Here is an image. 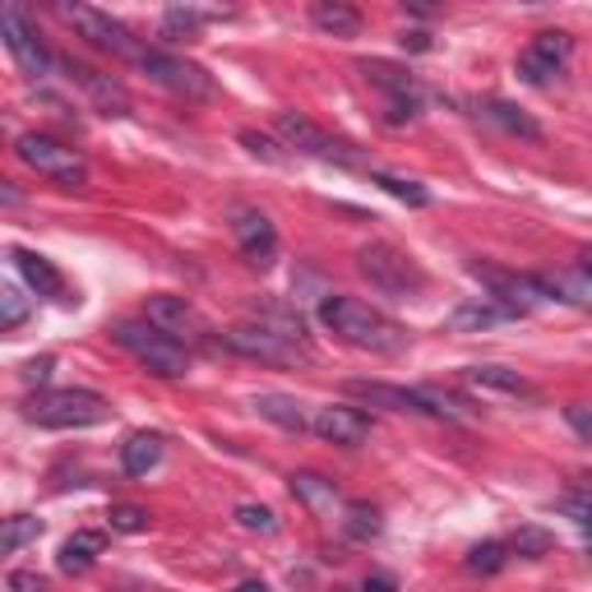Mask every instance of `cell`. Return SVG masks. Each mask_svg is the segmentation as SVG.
<instances>
[{"mask_svg":"<svg viewBox=\"0 0 592 592\" xmlns=\"http://www.w3.org/2000/svg\"><path fill=\"white\" fill-rule=\"evenodd\" d=\"M139 70H144L153 83H163L167 93L186 98V102H204V98H213V79L200 70V65H190L186 56H171V52L148 47V52L139 56Z\"/></svg>","mask_w":592,"mask_h":592,"instance_id":"8","label":"cell"},{"mask_svg":"<svg viewBox=\"0 0 592 592\" xmlns=\"http://www.w3.org/2000/svg\"><path fill=\"white\" fill-rule=\"evenodd\" d=\"M472 278L487 288L500 305H510V311H533L537 301H546L541 292V278H523V273H504V269H491V265H472Z\"/></svg>","mask_w":592,"mask_h":592,"instance_id":"14","label":"cell"},{"mask_svg":"<svg viewBox=\"0 0 592 592\" xmlns=\"http://www.w3.org/2000/svg\"><path fill=\"white\" fill-rule=\"evenodd\" d=\"M574 518H579V528H583V533H592V495L574 500Z\"/></svg>","mask_w":592,"mask_h":592,"instance_id":"43","label":"cell"},{"mask_svg":"<svg viewBox=\"0 0 592 592\" xmlns=\"http://www.w3.org/2000/svg\"><path fill=\"white\" fill-rule=\"evenodd\" d=\"M52 370H56V361H52V357L29 361V366H24V384H29V389H33V384H47V380H52Z\"/></svg>","mask_w":592,"mask_h":592,"instance_id":"39","label":"cell"},{"mask_svg":"<svg viewBox=\"0 0 592 592\" xmlns=\"http://www.w3.org/2000/svg\"><path fill=\"white\" fill-rule=\"evenodd\" d=\"M357 70L366 75V83H376L380 93H389V125L422 116V89H416V79L407 70H399V65H389V60H361Z\"/></svg>","mask_w":592,"mask_h":592,"instance_id":"9","label":"cell"},{"mask_svg":"<svg viewBox=\"0 0 592 592\" xmlns=\"http://www.w3.org/2000/svg\"><path fill=\"white\" fill-rule=\"evenodd\" d=\"M370 181H376L384 194H393V200H403L407 209H426V204H431V190H426L422 181L393 177V171H370Z\"/></svg>","mask_w":592,"mask_h":592,"instance_id":"31","label":"cell"},{"mask_svg":"<svg viewBox=\"0 0 592 592\" xmlns=\"http://www.w3.org/2000/svg\"><path fill=\"white\" fill-rule=\"evenodd\" d=\"M481 116H487L491 125H500L504 130V135H518V139H541V125L528 116V112H523V107H514V102H487V107H481Z\"/></svg>","mask_w":592,"mask_h":592,"instance_id":"27","label":"cell"},{"mask_svg":"<svg viewBox=\"0 0 592 592\" xmlns=\"http://www.w3.org/2000/svg\"><path fill=\"white\" fill-rule=\"evenodd\" d=\"M399 42H403L407 52H431V33H403Z\"/></svg>","mask_w":592,"mask_h":592,"instance_id":"44","label":"cell"},{"mask_svg":"<svg viewBox=\"0 0 592 592\" xmlns=\"http://www.w3.org/2000/svg\"><path fill=\"white\" fill-rule=\"evenodd\" d=\"M343 533L353 537V541H376L384 533V518H380L376 504L353 500V504H343Z\"/></svg>","mask_w":592,"mask_h":592,"instance_id":"30","label":"cell"},{"mask_svg":"<svg viewBox=\"0 0 592 592\" xmlns=\"http://www.w3.org/2000/svg\"><path fill=\"white\" fill-rule=\"evenodd\" d=\"M311 24L320 33H328V37H357L361 33V14L353 5H343V0H315Z\"/></svg>","mask_w":592,"mask_h":592,"instance_id":"24","label":"cell"},{"mask_svg":"<svg viewBox=\"0 0 592 592\" xmlns=\"http://www.w3.org/2000/svg\"><path fill=\"white\" fill-rule=\"evenodd\" d=\"M158 458H163V435H153V431L130 435V440L121 445V468H125V477H148L153 468H158Z\"/></svg>","mask_w":592,"mask_h":592,"instance_id":"25","label":"cell"},{"mask_svg":"<svg viewBox=\"0 0 592 592\" xmlns=\"http://www.w3.org/2000/svg\"><path fill=\"white\" fill-rule=\"evenodd\" d=\"M463 565H468V574H500V569L510 565V546L504 541H477Z\"/></svg>","mask_w":592,"mask_h":592,"instance_id":"33","label":"cell"},{"mask_svg":"<svg viewBox=\"0 0 592 592\" xmlns=\"http://www.w3.org/2000/svg\"><path fill=\"white\" fill-rule=\"evenodd\" d=\"M504 320H518V311H510V305H500L495 297H477V301H463L458 311L449 315V324L458 328V334H481V328H495Z\"/></svg>","mask_w":592,"mask_h":592,"instance_id":"21","label":"cell"},{"mask_svg":"<svg viewBox=\"0 0 592 592\" xmlns=\"http://www.w3.org/2000/svg\"><path fill=\"white\" fill-rule=\"evenodd\" d=\"M56 14H60L79 37H89L98 52H112V56H121V60H130V65H139V56L148 52L125 24H116L112 14H102V10H93V5H70V0H60Z\"/></svg>","mask_w":592,"mask_h":592,"instance_id":"6","label":"cell"},{"mask_svg":"<svg viewBox=\"0 0 592 592\" xmlns=\"http://www.w3.org/2000/svg\"><path fill=\"white\" fill-rule=\"evenodd\" d=\"M320 320L324 328H334L343 343L361 347V353H380V357H393L407 347V334L389 315H380L376 305H366L357 297H343V292H328L320 301Z\"/></svg>","mask_w":592,"mask_h":592,"instance_id":"1","label":"cell"},{"mask_svg":"<svg viewBox=\"0 0 592 592\" xmlns=\"http://www.w3.org/2000/svg\"><path fill=\"white\" fill-rule=\"evenodd\" d=\"M98 556H102V533H75V537H65L56 565L65 574H83V569H93Z\"/></svg>","mask_w":592,"mask_h":592,"instance_id":"28","label":"cell"},{"mask_svg":"<svg viewBox=\"0 0 592 592\" xmlns=\"http://www.w3.org/2000/svg\"><path fill=\"white\" fill-rule=\"evenodd\" d=\"M353 399H366L376 407H389V412H416V416H431L422 389H393V384H380V380H353L347 384Z\"/></svg>","mask_w":592,"mask_h":592,"instance_id":"18","label":"cell"},{"mask_svg":"<svg viewBox=\"0 0 592 592\" xmlns=\"http://www.w3.org/2000/svg\"><path fill=\"white\" fill-rule=\"evenodd\" d=\"M236 523L250 533H278V518H273V510H265V504H236Z\"/></svg>","mask_w":592,"mask_h":592,"instance_id":"36","label":"cell"},{"mask_svg":"<svg viewBox=\"0 0 592 592\" xmlns=\"http://www.w3.org/2000/svg\"><path fill=\"white\" fill-rule=\"evenodd\" d=\"M227 10H194V5H171L163 14V42H190L200 37V29L209 24V19H223Z\"/></svg>","mask_w":592,"mask_h":592,"instance_id":"26","label":"cell"},{"mask_svg":"<svg viewBox=\"0 0 592 592\" xmlns=\"http://www.w3.org/2000/svg\"><path fill=\"white\" fill-rule=\"evenodd\" d=\"M292 495L305 504L311 514H320V518H334V514H343V500H338V487L328 477H320V472H292Z\"/></svg>","mask_w":592,"mask_h":592,"instance_id":"20","label":"cell"},{"mask_svg":"<svg viewBox=\"0 0 592 592\" xmlns=\"http://www.w3.org/2000/svg\"><path fill=\"white\" fill-rule=\"evenodd\" d=\"M565 416H569V426H574L583 440H592V412H588V407L574 403V407H565Z\"/></svg>","mask_w":592,"mask_h":592,"instance_id":"41","label":"cell"},{"mask_svg":"<svg viewBox=\"0 0 592 592\" xmlns=\"http://www.w3.org/2000/svg\"><path fill=\"white\" fill-rule=\"evenodd\" d=\"M60 65H65V75L79 83L83 98H89L102 116H125V112H130V93H125L121 79L93 70V65H83V60H60Z\"/></svg>","mask_w":592,"mask_h":592,"instance_id":"15","label":"cell"},{"mask_svg":"<svg viewBox=\"0 0 592 592\" xmlns=\"http://www.w3.org/2000/svg\"><path fill=\"white\" fill-rule=\"evenodd\" d=\"M579 269H583V273H588V278H592V246H588V250H583V255H579Z\"/></svg>","mask_w":592,"mask_h":592,"instance_id":"46","label":"cell"},{"mask_svg":"<svg viewBox=\"0 0 592 592\" xmlns=\"http://www.w3.org/2000/svg\"><path fill=\"white\" fill-rule=\"evenodd\" d=\"M10 265H14V273L29 282V288L37 292V297H65V278H60V269L52 265V259H42V255H33V250H10Z\"/></svg>","mask_w":592,"mask_h":592,"instance_id":"19","label":"cell"},{"mask_svg":"<svg viewBox=\"0 0 592 592\" xmlns=\"http://www.w3.org/2000/svg\"><path fill=\"white\" fill-rule=\"evenodd\" d=\"M14 153H19V163L37 171V177H47V181H56L65 190L89 186V158H83L79 148L52 139V135H37V130H29V135L14 139Z\"/></svg>","mask_w":592,"mask_h":592,"instance_id":"4","label":"cell"},{"mask_svg":"<svg viewBox=\"0 0 592 592\" xmlns=\"http://www.w3.org/2000/svg\"><path fill=\"white\" fill-rule=\"evenodd\" d=\"M361 588L366 592H399V579H393V574H370Z\"/></svg>","mask_w":592,"mask_h":592,"instance_id":"42","label":"cell"},{"mask_svg":"<svg viewBox=\"0 0 592 592\" xmlns=\"http://www.w3.org/2000/svg\"><path fill=\"white\" fill-rule=\"evenodd\" d=\"M37 537H42V518H33V514H10V518H5V533H0V551L14 556V551H24V546L37 541Z\"/></svg>","mask_w":592,"mask_h":592,"instance_id":"32","label":"cell"},{"mask_svg":"<svg viewBox=\"0 0 592 592\" xmlns=\"http://www.w3.org/2000/svg\"><path fill=\"white\" fill-rule=\"evenodd\" d=\"M0 200H5V204H10V209H14V204H19V190H14V181H5V186H0Z\"/></svg>","mask_w":592,"mask_h":592,"instance_id":"45","label":"cell"},{"mask_svg":"<svg viewBox=\"0 0 592 592\" xmlns=\"http://www.w3.org/2000/svg\"><path fill=\"white\" fill-rule=\"evenodd\" d=\"M223 347L236 357H250V361H297V357H311V347H297L288 338L269 334L265 324H232L223 328Z\"/></svg>","mask_w":592,"mask_h":592,"instance_id":"11","label":"cell"},{"mask_svg":"<svg viewBox=\"0 0 592 592\" xmlns=\"http://www.w3.org/2000/svg\"><path fill=\"white\" fill-rule=\"evenodd\" d=\"M107 523H112V533H125L135 537L148 528V510H139V504H112V514H107Z\"/></svg>","mask_w":592,"mask_h":592,"instance_id":"35","label":"cell"},{"mask_svg":"<svg viewBox=\"0 0 592 592\" xmlns=\"http://www.w3.org/2000/svg\"><path fill=\"white\" fill-rule=\"evenodd\" d=\"M29 320V301H24V292L14 288V282H5V288H0V328H19Z\"/></svg>","mask_w":592,"mask_h":592,"instance_id":"34","label":"cell"},{"mask_svg":"<svg viewBox=\"0 0 592 592\" xmlns=\"http://www.w3.org/2000/svg\"><path fill=\"white\" fill-rule=\"evenodd\" d=\"M569 52H574V42H569V33H560V29H546V33H537L528 47L518 52V79L523 83H546L551 75H560V65L569 60Z\"/></svg>","mask_w":592,"mask_h":592,"instance_id":"13","label":"cell"},{"mask_svg":"<svg viewBox=\"0 0 592 592\" xmlns=\"http://www.w3.org/2000/svg\"><path fill=\"white\" fill-rule=\"evenodd\" d=\"M10 592H47V583H42L37 574H29V569H14V574H10Z\"/></svg>","mask_w":592,"mask_h":592,"instance_id":"40","label":"cell"},{"mask_svg":"<svg viewBox=\"0 0 592 592\" xmlns=\"http://www.w3.org/2000/svg\"><path fill=\"white\" fill-rule=\"evenodd\" d=\"M112 338H116L144 370H153V376H163V380H181L186 370H190L186 343L167 338L163 328H153L148 320H125V324H116V328H112Z\"/></svg>","mask_w":592,"mask_h":592,"instance_id":"2","label":"cell"},{"mask_svg":"<svg viewBox=\"0 0 592 592\" xmlns=\"http://www.w3.org/2000/svg\"><path fill=\"white\" fill-rule=\"evenodd\" d=\"M144 320H148L153 328H163L167 338H177V343H194V338L204 334V320L194 315V305H190L186 297H167V292L148 297Z\"/></svg>","mask_w":592,"mask_h":592,"instance_id":"17","label":"cell"},{"mask_svg":"<svg viewBox=\"0 0 592 592\" xmlns=\"http://www.w3.org/2000/svg\"><path fill=\"white\" fill-rule=\"evenodd\" d=\"M250 320H255V324H265L269 334H278V338H288V343L305 347V320L297 315V305H282V301H255V305H250Z\"/></svg>","mask_w":592,"mask_h":592,"instance_id":"22","label":"cell"},{"mask_svg":"<svg viewBox=\"0 0 592 592\" xmlns=\"http://www.w3.org/2000/svg\"><path fill=\"white\" fill-rule=\"evenodd\" d=\"M232 236H236V250L250 269H269L278 259V227L269 223V213L259 209H236L232 213Z\"/></svg>","mask_w":592,"mask_h":592,"instance_id":"12","label":"cell"},{"mask_svg":"<svg viewBox=\"0 0 592 592\" xmlns=\"http://www.w3.org/2000/svg\"><path fill=\"white\" fill-rule=\"evenodd\" d=\"M273 130H278V139L297 153H311V158H324V163H357L353 144H338L334 135H324V130L315 121H305L301 112H278Z\"/></svg>","mask_w":592,"mask_h":592,"instance_id":"10","label":"cell"},{"mask_svg":"<svg viewBox=\"0 0 592 592\" xmlns=\"http://www.w3.org/2000/svg\"><path fill=\"white\" fill-rule=\"evenodd\" d=\"M357 269L376 292L399 297V301L416 297L422 292V282H426L422 269H416V259L403 255L399 246H389V241H370V246H361L357 250Z\"/></svg>","mask_w":592,"mask_h":592,"instance_id":"5","label":"cell"},{"mask_svg":"<svg viewBox=\"0 0 592 592\" xmlns=\"http://www.w3.org/2000/svg\"><path fill=\"white\" fill-rule=\"evenodd\" d=\"M241 144H246L255 158H265V163H282V153H278V144L269 139V135H259V130H241Z\"/></svg>","mask_w":592,"mask_h":592,"instance_id":"38","label":"cell"},{"mask_svg":"<svg viewBox=\"0 0 592 592\" xmlns=\"http://www.w3.org/2000/svg\"><path fill=\"white\" fill-rule=\"evenodd\" d=\"M24 416L47 431H83L107 422V399L93 389H52V393H33Z\"/></svg>","mask_w":592,"mask_h":592,"instance_id":"3","label":"cell"},{"mask_svg":"<svg viewBox=\"0 0 592 592\" xmlns=\"http://www.w3.org/2000/svg\"><path fill=\"white\" fill-rule=\"evenodd\" d=\"M311 431L328 445H343V449H357L361 440H370V416L361 407H347V403H328L311 416Z\"/></svg>","mask_w":592,"mask_h":592,"instance_id":"16","label":"cell"},{"mask_svg":"<svg viewBox=\"0 0 592 592\" xmlns=\"http://www.w3.org/2000/svg\"><path fill=\"white\" fill-rule=\"evenodd\" d=\"M255 407H259V416H269L273 426L292 431V435H301L305 426H311V422L301 416V403H297V399H288V393H259Z\"/></svg>","mask_w":592,"mask_h":592,"instance_id":"29","label":"cell"},{"mask_svg":"<svg viewBox=\"0 0 592 592\" xmlns=\"http://www.w3.org/2000/svg\"><path fill=\"white\" fill-rule=\"evenodd\" d=\"M236 592H269V588H265V583H259V579H250V583H241Z\"/></svg>","mask_w":592,"mask_h":592,"instance_id":"47","label":"cell"},{"mask_svg":"<svg viewBox=\"0 0 592 592\" xmlns=\"http://www.w3.org/2000/svg\"><path fill=\"white\" fill-rule=\"evenodd\" d=\"M0 37H5V52L14 56V65L24 70L29 79H47L56 56L47 52V42H42V33L29 24L24 5H5L0 10Z\"/></svg>","mask_w":592,"mask_h":592,"instance_id":"7","label":"cell"},{"mask_svg":"<svg viewBox=\"0 0 592 592\" xmlns=\"http://www.w3.org/2000/svg\"><path fill=\"white\" fill-rule=\"evenodd\" d=\"M463 380L472 389H491V393H510V399H533V384L518 376V370H504V366H468Z\"/></svg>","mask_w":592,"mask_h":592,"instance_id":"23","label":"cell"},{"mask_svg":"<svg viewBox=\"0 0 592 592\" xmlns=\"http://www.w3.org/2000/svg\"><path fill=\"white\" fill-rule=\"evenodd\" d=\"M514 551L528 556V560H537V556L551 551V533H541V528H518V533H514Z\"/></svg>","mask_w":592,"mask_h":592,"instance_id":"37","label":"cell"}]
</instances>
